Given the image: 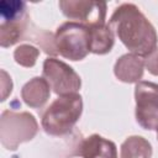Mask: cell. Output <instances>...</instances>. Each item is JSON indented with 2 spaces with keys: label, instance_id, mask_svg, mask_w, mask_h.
<instances>
[{
  "label": "cell",
  "instance_id": "obj_11",
  "mask_svg": "<svg viewBox=\"0 0 158 158\" xmlns=\"http://www.w3.org/2000/svg\"><path fill=\"white\" fill-rule=\"evenodd\" d=\"M30 27V16L17 21L0 22V44L2 48L14 46L20 41H25Z\"/></svg>",
  "mask_w": 158,
  "mask_h": 158
},
{
  "label": "cell",
  "instance_id": "obj_13",
  "mask_svg": "<svg viewBox=\"0 0 158 158\" xmlns=\"http://www.w3.org/2000/svg\"><path fill=\"white\" fill-rule=\"evenodd\" d=\"M152 144L142 136H130L120 147V158H152Z\"/></svg>",
  "mask_w": 158,
  "mask_h": 158
},
{
  "label": "cell",
  "instance_id": "obj_16",
  "mask_svg": "<svg viewBox=\"0 0 158 158\" xmlns=\"http://www.w3.org/2000/svg\"><path fill=\"white\" fill-rule=\"evenodd\" d=\"M144 67L152 75L158 77V47L144 57Z\"/></svg>",
  "mask_w": 158,
  "mask_h": 158
},
{
  "label": "cell",
  "instance_id": "obj_6",
  "mask_svg": "<svg viewBox=\"0 0 158 158\" xmlns=\"http://www.w3.org/2000/svg\"><path fill=\"white\" fill-rule=\"evenodd\" d=\"M136 110L138 125L148 131L158 130V84L141 80L135 86Z\"/></svg>",
  "mask_w": 158,
  "mask_h": 158
},
{
  "label": "cell",
  "instance_id": "obj_14",
  "mask_svg": "<svg viewBox=\"0 0 158 158\" xmlns=\"http://www.w3.org/2000/svg\"><path fill=\"white\" fill-rule=\"evenodd\" d=\"M1 21H16L28 17L26 4L21 0H4L0 2Z\"/></svg>",
  "mask_w": 158,
  "mask_h": 158
},
{
  "label": "cell",
  "instance_id": "obj_15",
  "mask_svg": "<svg viewBox=\"0 0 158 158\" xmlns=\"http://www.w3.org/2000/svg\"><path fill=\"white\" fill-rule=\"evenodd\" d=\"M40 56V49L33 44H20L14 51V59L17 64L25 68H32Z\"/></svg>",
  "mask_w": 158,
  "mask_h": 158
},
{
  "label": "cell",
  "instance_id": "obj_8",
  "mask_svg": "<svg viewBox=\"0 0 158 158\" xmlns=\"http://www.w3.org/2000/svg\"><path fill=\"white\" fill-rule=\"evenodd\" d=\"M144 72V59L139 56L126 53L117 58L114 65V74L115 77L127 84L138 83L141 81Z\"/></svg>",
  "mask_w": 158,
  "mask_h": 158
},
{
  "label": "cell",
  "instance_id": "obj_9",
  "mask_svg": "<svg viewBox=\"0 0 158 158\" xmlns=\"http://www.w3.org/2000/svg\"><path fill=\"white\" fill-rule=\"evenodd\" d=\"M78 154L83 158H118L116 144L98 133L81 141Z\"/></svg>",
  "mask_w": 158,
  "mask_h": 158
},
{
  "label": "cell",
  "instance_id": "obj_3",
  "mask_svg": "<svg viewBox=\"0 0 158 158\" xmlns=\"http://www.w3.org/2000/svg\"><path fill=\"white\" fill-rule=\"evenodd\" d=\"M38 122L27 111L4 110L0 116V142L4 148L16 151L17 147L35 138Z\"/></svg>",
  "mask_w": 158,
  "mask_h": 158
},
{
  "label": "cell",
  "instance_id": "obj_10",
  "mask_svg": "<svg viewBox=\"0 0 158 158\" xmlns=\"http://www.w3.org/2000/svg\"><path fill=\"white\" fill-rule=\"evenodd\" d=\"M51 96V86L43 77H33L21 89L23 102L32 109H41Z\"/></svg>",
  "mask_w": 158,
  "mask_h": 158
},
{
  "label": "cell",
  "instance_id": "obj_2",
  "mask_svg": "<svg viewBox=\"0 0 158 158\" xmlns=\"http://www.w3.org/2000/svg\"><path fill=\"white\" fill-rule=\"evenodd\" d=\"M83 114V98L80 94L58 96L41 115L43 131L49 136L69 133Z\"/></svg>",
  "mask_w": 158,
  "mask_h": 158
},
{
  "label": "cell",
  "instance_id": "obj_17",
  "mask_svg": "<svg viewBox=\"0 0 158 158\" xmlns=\"http://www.w3.org/2000/svg\"><path fill=\"white\" fill-rule=\"evenodd\" d=\"M1 75H2V78H1V101H5L6 100V98H7V95H10L11 94V91H12V80H11V77H9L7 75V73L2 69L1 70Z\"/></svg>",
  "mask_w": 158,
  "mask_h": 158
},
{
  "label": "cell",
  "instance_id": "obj_18",
  "mask_svg": "<svg viewBox=\"0 0 158 158\" xmlns=\"http://www.w3.org/2000/svg\"><path fill=\"white\" fill-rule=\"evenodd\" d=\"M157 139H158V130H157Z\"/></svg>",
  "mask_w": 158,
  "mask_h": 158
},
{
  "label": "cell",
  "instance_id": "obj_7",
  "mask_svg": "<svg viewBox=\"0 0 158 158\" xmlns=\"http://www.w3.org/2000/svg\"><path fill=\"white\" fill-rule=\"evenodd\" d=\"M62 14L70 21L85 26L105 23L107 4L93 0H60L58 2Z\"/></svg>",
  "mask_w": 158,
  "mask_h": 158
},
{
  "label": "cell",
  "instance_id": "obj_5",
  "mask_svg": "<svg viewBox=\"0 0 158 158\" xmlns=\"http://www.w3.org/2000/svg\"><path fill=\"white\" fill-rule=\"evenodd\" d=\"M42 77L47 80L52 91L58 96L75 94L81 88L79 74L69 64L56 57H48L44 59Z\"/></svg>",
  "mask_w": 158,
  "mask_h": 158
},
{
  "label": "cell",
  "instance_id": "obj_12",
  "mask_svg": "<svg viewBox=\"0 0 158 158\" xmlns=\"http://www.w3.org/2000/svg\"><path fill=\"white\" fill-rule=\"evenodd\" d=\"M90 33V53L94 54H106L115 44V35L109 25H94L89 26Z\"/></svg>",
  "mask_w": 158,
  "mask_h": 158
},
{
  "label": "cell",
  "instance_id": "obj_4",
  "mask_svg": "<svg viewBox=\"0 0 158 158\" xmlns=\"http://www.w3.org/2000/svg\"><path fill=\"white\" fill-rule=\"evenodd\" d=\"M54 43L62 57L73 62L81 60L90 53L89 27L79 22L65 21L58 26Z\"/></svg>",
  "mask_w": 158,
  "mask_h": 158
},
{
  "label": "cell",
  "instance_id": "obj_1",
  "mask_svg": "<svg viewBox=\"0 0 158 158\" xmlns=\"http://www.w3.org/2000/svg\"><path fill=\"white\" fill-rule=\"evenodd\" d=\"M109 26L132 54L147 57L157 48V31L135 4L123 2L117 6L109 20Z\"/></svg>",
  "mask_w": 158,
  "mask_h": 158
}]
</instances>
